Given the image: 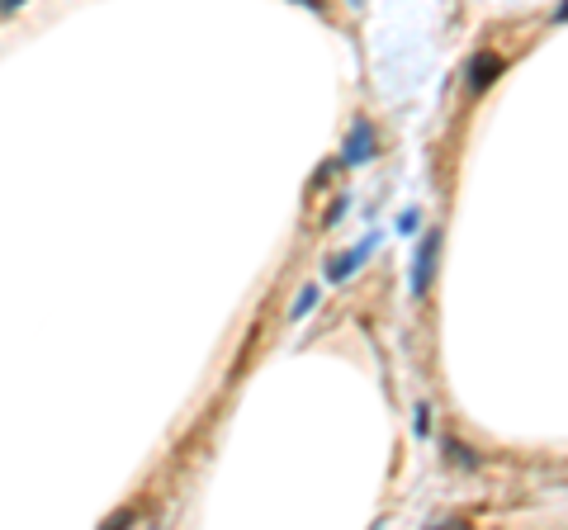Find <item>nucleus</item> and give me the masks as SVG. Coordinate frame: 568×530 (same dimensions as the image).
<instances>
[{
  "label": "nucleus",
  "instance_id": "obj_3",
  "mask_svg": "<svg viewBox=\"0 0 568 530\" xmlns=\"http://www.w3.org/2000/svg\"><path fill=\"white\" fill-rule=\"evenodd\" d=\"M370 157H374V128L360 119L356 128H350V138H346V152H341V161H346V166H365Z\"/></svg>",
  "mask_w": 568,
  "mask_h": 530
},
{
  "label": "nucleus",
  "instance_id": "obj_2",
  "mask_svg": "<svg viewBox=\"0 0 568 530\" xmlns=\"http://www.w3.org/2000/svg\"><path fill=\"white\" fill-rule=\"evenodd\" d=\"M503 72H507V62L497 57V53H478V57L469 62V76H464V81H469V90H474V95H483Z\"/></svg>",
  "mask_w": 568,
  "mask_h": 530
},
{
  "label": "nucleus",
  "instance_id": "obj_8",
  "mask_svg": "<svg viewBox=\"0 0 568 530\" xmlns=\"http://www.w3.org/2000/svg\"><path fill=\"white\" fill-rule=\"evenodd\" d=\"M14 5H24V0H0V14H10Z\"/></svg>",
  "mask_w": 568,
  "mask_h": 530
},
{
  "label": "nucleus",
  "instance_id": "obj_9",
  "mask_svg": "<svg viewBox=\"0 0 568 530\" xmlns=\"http://www.w3.org/2000/svg\"><path fill=\"white\" fill-rule=\"evenodd\" d=\"M298 5H308V10H323V0H298Z\"/></svg>",
  "mask_w": 568,
  "mask_h": 530
},
{
  "label": "nucleus",
  "instance_id": "obj_1",
  "mask_svg": "<svg viewBox=\"0 0 568 530\" xmlns=\"http://www.w3.org/2000/svg\"><path fill=\"white\" fill-rule=\"evenodd\" d=\"M436 256H441V227H431L426 237H422V246H417V256H412V279H408L412 298H426L431 270H436Z\"/></svg>",
  "mask_w": 568,
  "mask_h": 530
},
{
  "label": "nucleus",
  "instance_id": "obj_4",
  "mask_svg": "<svg viewBox=\"0 0 568 530\" xmlns=\"http://www.w3.org/2000/svg\"><path fill=\"white\" fill-rule=\"evenodd\" d=\"M379 246V237H365L356 252H346V256H337V265H327V279H346V275H356L360 265H365V256H370Z\"/></svg>",
  "mask_w": 568,
  "mask_h": 530
},
{
  "label": "nucleus",
  "instance_id": "obj_5",
  "mask_svg": "<svg viewBox=\"0 0 568 530\" xmlns=\"http://www.w3.org/2000/svg\"><path fill=\"white\" fill-rule=\"evenodd\" d=\"M313 303H317V289H304V294H298V303H294V318H304Z\"/></svg>",
  "mask_w": 568,
  "mask_h": 530
},
{
  "label": "nucleus",
  "instance_id": "obj_6",
  "mask_svg": "<svg viewBox=\"0 0 568 530\" xmlns=\"http://www.w3.org/2000/svg\"><path fill=\"white\" fill-rule=\"evenodd\" d=\"M398 227H403V232H412V227H417V209H408L403 218H398Z\"/></svg>",
  "mask_w": 568,
  "mask_h": 530
},
{
  "label": "nucleus",
  "instance_id": "obj_7",
  "mask_svg": "<svg viewBox=\"0 0 568 530\" xmlns=\"http://www.w3.org/2000/svg\"><path fill=\"white\" fill-rule=\"evenodd\" d=\"M555 24H568V0H564V5L555 10Z\"/></svg>",
  "mask_w": 568,
  "mask_h": 530
}]
</instances>
